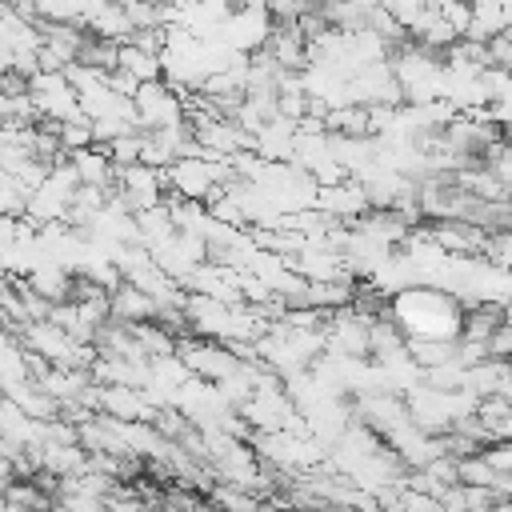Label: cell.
<instances>
[{
    "instance_id": "obj_1",
    "label": "cell",
    "mask_w": 512,
    "mask_h": 512,
    "mask_svg": "<svg viewBox=\"0 0 512 512\" xmlns=\"http://www.w3.org/2000/svg\"><path fill=\"white\" fill-rule=\"evenodd\" d=\"M272 32H276V20H272L268 4H240V8H232L228 20L220 24L216 40H220L224 48L240 52V56H256V52L268 48Z\"/></svg>"
},
{
    "instance_id": "obj_2",
    "label": "cell",
    "mask_w": 512,
    "mask_h": 512,
    "mask_svg": "<svg viewBox=\"0 0 512 512\" xmlns=\"http://www.w3.org/2000/svg\"><path fill=\"white\" fill-rule=\"evenodd\" d=\"M28 96L36 104V116H44L48 124H76V120H84L80 96H76V84L68 80V72H36L28 80Z\"/></svg>"
},
{
    "instance_id": "obj_3",
    "label": "cell",
    "mask_w": 512,
    "mask_h": 512,
    "mask_svg": "<svg viewBox=\"0 0 512 512\" xmlns=\"http://www.w3.org/2000/svg\"><path fill=\"white\" fill-rule=\"evenodd\" d=\"M136 120L144 132H164V128H184V104L180 96L172 92V84L164 80H152V84H140L136 96Z\"/></svg>"
},
{
    "instance_id": "obj_4",
    "label": "cell",
    "mask_w": 512,
    "mask_h": 512,
    "mask_svg": "<svg viewBox=\"0 0 512 512\" xmlns=\"http://www.w3.org/2000/svg\"><path fill=\"white\" fill-rule=\"evenodd\" d=\"M108 320H116V324H156L160 304L148 292L132 288V284H116L108 292Z\"/></svg>"
},
{
    "instance_id": "obj_5",
    "label": "cell",
    "mask_w": 512,
    "mask_h": 512,
    "mask_svg": "<svg viewBox=\"0 0 512 512\" xmlns=\"http://www.w3.org/2000/svg\"><path fill=\"white\" fill-rule=\"evenodd\" d=\"M316 212H324L332 224L336 220H360L368 212V196H364L360 184L340 180V184H328V188L316 192Z\"/></svg>"
},
{
    "instance_id": "obj_6",
    "label": "cell",
    "mask_w": 512,
    "mask_h": 512,
    "mask_svg": "<svg viewBox=\"0 0 512 512\" xmlns=\"http://www.w3.org/2000/svg\"><path fill=\"white\" fill-rule=\"evenodd\" d=\"M116 68L120 72H128L136 84H152V80H160L164 76V64H160V52H148V48H140V44H120V56H116Z\"/></svg>"
},
{
    "instance_id": "obj_7",
    "label": "cell",
    "mask_w": 512,
    "mask_h": 512,
    "mask_svg": "<svg viewBox=\"0 0 512 512\" xmlns=\"http://www.w3.org/2000/svg\"><path fill=\"white\" fill-rule=\"evenodd\" d=\"M380 8H384V12H388L404 32H412V28H416V20L432 8V0H380Z\"/></svg>"
},
{
    "instance_id": "obj_8",
    "label": "cell",
    "mask_w": 512,
    "mask_h": 512,
    "mask_svg": "<svg viewBox=\"0 0 512 512\" xmlns=\"http://www.w3.org/2000/svg\"><path fill=\"white\" fill-rule=\"evenodd\" d=\"M12 480H16V468H12V460H8V456H0V500L8 496Z\"/></svg>"
},
{
    "instance_id": "obj_9",
    "label": "cell",
    "mask_w": 512,
    "mask_h": 512,
    "mask_svg": "<svg viewBox=\"0 0 512 512\" xmlns=\"http://www.w3.org/2000/svg\"><path fill=\"white\" fill-rule=\"evenodd\" d=\"M0 512H28V508H16V504H4Z\"/></svg>"
},
{
    "instance_id": "obj_10",
    "label": "cell",
    "mask_w": 512,
    "mask_h": 512,
    "mask_svg": "<svg viewBox=\"0 0 512 512\" xmlns=\"http://www.w3.org/2000/svg\"><path fill=\"white\" fill-rule=\"evenodd\" d=\"M152 4H156V8H168V4H176V0H152Z\"/></svg>"
},
{
    "instance_id": "obj_11",
    "label": "cell",
    "mask_w": 512,
    "mask_h": 512,
    "mask_svg": "<svg viewBox=\"0 0 512 512\" xmlns=\"http://www.w3.org/2000/svg\"><path fill=\"white\" fill-rule=\"evenodd\" d=\"M304 4H312V8H316V4H324V0H304Z\"/></svg>"
}]
</instances>
